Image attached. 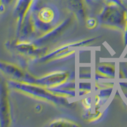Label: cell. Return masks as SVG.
Listing matches in <instances>:
<instances>
[{"label": "cell", "instance_id": "cell-1", "mask_svg": "<svg viewBox=\"0 0 127 127\" xmlns=\"http://www.w3.org/2000/svg\"><path fill=\"white\" fill-rule=\"evenodd\" d=\"M39 17L43 22H49L54 18V12L49 8H44L39 12Z\"/></svg>", "mask_w": 127, "mask_h": 127}, {"label": "cell", "instance_id": "cell-2", "mask_svg": "<svg viewBox=\"0 0 127 127\" xmlns=\"http://www.w3.org/2000/svg\"><path fill=\"white\" fill-rule=\"evenodd\" d=\"M95 20L93 19H90L88 20V22H87V25H88V27H91V28H94V26H95Z\"/></svg>", "mask_w": 127, "mask_h": 127}]
</instances>
